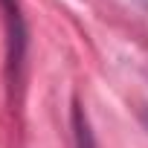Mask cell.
<instances>
[{
  "label": "cell",
  "instance_id": "obj_1",
  "mask_svg": "<svg viewBox=\"0 0 148 148\" xmlns=\"http://www.w3.org/2000/svg\"><path fill=\"white\" fill-rule=\"evenodd\" d=\"M0 9L6 12V29H9V70L12 76H18V70L23 64V47H26L23 18L18 9V0H0Z\"/></svg>",
  "mask_w": 148,
  "mask_h": 148
},
{
  "label": "cell",
  "instance_id": "obj_2",
  "mask_svg": "<svg viewBox=\"0 0 148 148\" xmlns=\"http://www.w3.org/2000/svg\"><path fill=\"white\" fill-rule=\"evenodd\" d=\"M76 148H93V134H90V125H87V116L82 113V108H76Z\"/></svg>",
  "mask_w": 148,
  "mask_h": 148
},
{
  "label": "cell",
  "instance_id": "obj_3",
  "mask_svg": "<svg viewBox=\"0 0 148 148\" xmlns=\"http://www.w3.org/2000/svg\"><path fill=\"white\" fill-rule=\"evenodd\" d=\"M139 3H145V6H148V0H139Z\"/></svg>",
  "mask_w": 148,
  "mask_h": 148
}]
</instances>
